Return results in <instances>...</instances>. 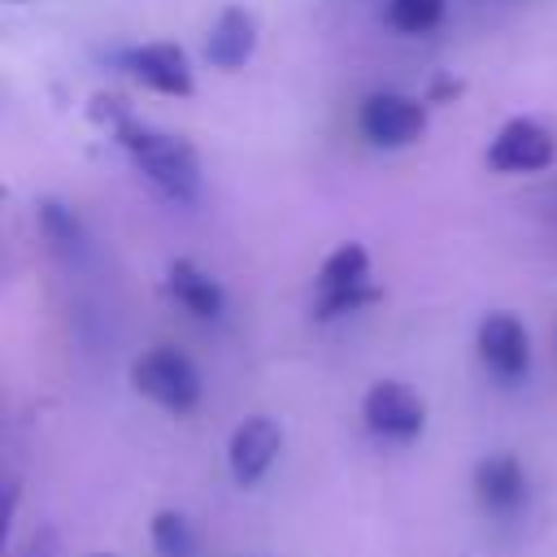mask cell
Segmentation results:
<instances>
[{
    "label": "cell",
    "mask_w": 557,
    "mask_h": 557,
    "mask_svg": "<svg viewBox=\"0 0 557 557\" xmlns=\"http://www.w3.org/2000/svg\"><path fill=\"white\" fill-rule=\"evenodd\" d=\"M257 52V17L239 4L222 9L209 39H205V57L213 70H239L248 57Z\"/></svg>",
    "instance_id": "7c38bea8"
},
{
    "label": "cell",
    "mask_w": 557,
    "mask_h": 557,
    "mask_svg": "<svg viewBox=\"0 0 557 557\" xmlns=\"http://www.w3.org/2000/svg\"><path fill=\"white\" fill-rule=\"evenodd\" d=\"M361 418H366V431L379 435V440H396V444H409L422 435L426 426V405L413 387L396 383V379H383L366 392L361 400Z\"/></svg>",
    "instance_id": "5b68a950"
},
{
    "label": "cell",
    "mask_w": 557,
    "mask_h": 557,
    "mask_svg": "<svg viewBox=\"0 0 557 557\" xmlns=\"http://www.w3.org/2000/svg\"><path fill=\"white\" fill-rule=\"evenodd\" d=\"M448 0H387V22L400 35H426L444 22Z\"/></svg>",
    "instance_id": "9a60e30c"
},
{
    "label": "cell",
    "mask_w": 557,
    "mask_h": 557,
    "mask_svg": "<svg viewBox=\"0 0 557 557\" xmlns=\"http://www.w3.org/2000/svg\"><path fill=\"white\" fill-rule=\"evenodd\" d=\"M474 496L487 513L496 518H509L527 505V470L518 457L509 453H492L474 466Z\"/></svg>",
    "instance_id": "30bf717a"
},
{
    "label": "cell",
    "mask_w": 557,
    "mask_h": 557,
    "mask_svg": "<svg viewBox=\"0 0 557 557\" xmlns=\"http://www.w3.org/2000/svg\"><path fill=\"white\" fill-rule=\"evenodd\" d=\"M52 553H57V544H52V531H35L17 557H52Z\"/></svg>",
    "instance_id": "2e32d148"
},
{
    "label": "cell",
    "mask_w": 557,
    "mask_h": 557,
    "mask_svg": "<svg viewBox=\"0 0 557 557\" xmlns=\"http://www.w3.org/2000/svg\"><path fill=\"white\" fill-rule=\"evenodd\" d=\"M278 448H283L278 422H270V418H244L231 431V444H226V466H231L235 483L239 487H252L257 479H265V470L274 466Z\"/></svg>",
    "instance_id": "ba28073f"
},
{
    "label": "cell",
    "mask_w": 557,
    "mask_h": 557,
    "mask_svg": "<svg viewBox=\"0 0 557 557\" xmlns=\"http://www.w3.org/2000/svg\"><path fill=\"white\" fill-rule=\"evenodd\" d=\"M165 292H170V300H174L178 309H187V313L200 318V322H213V318H222V309H226L222 283H218L209 270H200L196 261H187V257H178V261L165 265Z\"/></svg>",
    "instance_id": "8fae6325"
},
{
    "label": "cell",
    "mask_w": 557,
    "mask_h": 557,
    "mask_svg": "<svg viewBox=\"0 0 557 557\" xmlns=\"http://www.w3.org/2000/svg\"><path fill=\"white\" fill-rule=\"evenodd\" d=\"M357 126L374 148H409L426 131V104L405 91H370L361 100Z\"/></svg>",
    "instance_id": "277c9868"
},
{
    "label": "cell",
    "mask_w": 557,
    "mask_h": 557,
    "mask_svg": "<svg viewBox=\"0 0 557 557\" xmlns=\"http://www.w3.org/2000/svg\"><path fill=\"white\" fill-rule=\"evenodd\" d=\"M113 135H117L122 152L131 157V165L144 174V183L161 200L183 205V209H191L200 200V161L187 139L157 131L148 122H135V117H117Z\"/></svg>",
    "instance_id": "6da1fadb"
},
{
    "label": "cell",
    "mask_w": 557,
    "mask_h": 557,
    "mask_svg": "<svg viewBox=\"0 0 557 557\" xmlns=\"http://www.w3.org/2000/svg\"><path fill=\"white\" fill-rule=\"evenodd\" d=\"M83 557H117V553H83Z\"/></svg>",
    "instance_id": "e0dca14e"
},
{
    "label": "cell",
    "mask_w": 557,
    "mask_h": 557,
    "mask_svg": "<svg viewBox=\"0 0 557 557\" xmlns=\"http://www.w3.org/2000/svg\"><path fill=\"white\" fill-rule=\"evenodd\" d=\"M553 157H557V139L535 117H509L487 148V165L500 174H540L553 165Z\"/></svg>",
    "instance_id": "8992f818"
},
{
    "label": "cell",
    "mask_w": 557,
    "mask_h": 557,
    "mask_svg": "<svg viewBox=\"0 0 557 557\" xmlns=\"http://www.w3.org/2000/svg\"><path fill=\"white\" fill-rule=\"evenodd\" d=\"M131 383L139 396L170 413H191L200 405V374L178 348H148L131 366Z\"/></svg>",
    "instance_id": "7a4b0ae2"
},
{
    "label": "cell",
    "mask_w": 557,
    "mask_h": 557,
    "mask_svg": "<svg viewBox=\"0 0 557 557\" xmlns=\"http://www.w3.org/2000/svg\"><path fill=\"white\" fill-rule=\"evenodd\" d=\"M39 231H44V239L52 244L57 257H65V261L87 257V231H83L78 213L65 209L61 200H44V205H39Z\"/></svg>",
    "instance_id": "4fadbf2b"
},
{
    "label": "cell",
    "mask_w": 557,
    "mask_h": 557,
    "mask_svg": "<svg viewBox=\"0 0 557 557\" xmlns=\"http://www.w3.org/2000/svg\"><path fill=\"white\" fill-rule=\"evenodd\" d=\"M148 535H152L157 557H196V531H191V522H187L178 509L152 513Z\"/></svg>",
    "instance_id": "5bb4252c"
},
{
    "label": "cell",
    "mask_w": 557,
    "mask_h": 557,
    "mask_svg": "<svg viewBox=\"0 0 557 557\" xmlns=\"http://www.w3.org/2000/svg\"><path fill=\"white\" fill-rule=\"evenodd\" d=\"M479 357L496 379H522L531 366L527 326L513 313H487L479 322Z\"/></svg>",
    "instance_id": "9c48e42d"
},
{
    "label": "cell",
    "mask_w": 557,
    "mask_h": 557,
    "mask_svg": "<svg viewBox=\"0 0 557 557\" xmlns=\"http://www.w3.org/2000/svg\"><path fill=\"white\" fill-rule=\"evenodd\" d=\"M370 257L361 244H339L322 270H318V296H313V313L326 318H344L352 309H361L370 300Z\"/></svg>",
    "instance_id": "3957f363"
},
{
    "label": "cell",
    "mask_w": 557,
    "mask_h": 557,
    "mask_svg": "<svg viewBox=\"0 0 557 557\" xmlns=\"http://www.w3.org/2000/svg\"><path fill=\"white\" fill-rule=\"evenodd\" d=\"M117 65L157 96H191V87H196L191 61L178 44H135V48L117 52Z\"/></svg>",
    "instance_id": "52a82bcc"
}]
</instances>
